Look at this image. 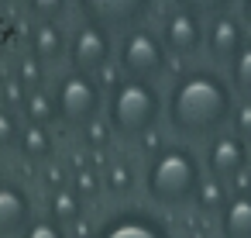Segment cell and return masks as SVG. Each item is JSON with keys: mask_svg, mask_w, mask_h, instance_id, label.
<instances>
[{"mask_svg": "<svg viewBox=\"0 0 251 238\" xmlns=\"http://www.w3.org/2000/svg\"><path fill=\"white\" fill-rule=\"evenodd\" d=\"M11 73H14V80L31 93V90H49L52 87V69L42 62V59H35L31 52H21L14 62H11Z\"/></svg>", "mask_w": 251, "mask_h": 238, "instance_id": "obj_17", "label": "cell"}, {"mask_svg": "<svg viewBox=\"0 0 251 238\" xmlns=\"http://www.w3.org/2000/svg\"><path fill=\"white\" fill-rule=\"evenodd\" d=\"M14 149H18L21 159L45 166L49 159H55V131L42 128V124H21V135H18Z\"/></svg>", "mask_w": 251, "mask_h": 238, "instance_id": "obj_15", "label": "cell"}, {"mask_svg": "<svg viewBox=\"0 0 251 238\" xmlns=\"http://www.w3.org/2000/svg\"><path fill=\"white\" fill-rule=\"evenodd\" d=\"M93 238H172V228L151 207L121 204L97 224Z\"/></svg>", "mask_w": 251, "mask_h": 238, "instance_id": "obj_9", "label": "cell"}, {"mask_svg": "<svg viewBox=\"0 0 251 238\" xmlns=\"http://www.w3.org/2000/svg\"><path fill=\"white\" fill-rule=\"evenodd\" d=\"M234 97H251V38L244 42V49L234 56V62L224 69Z\"/></svg>", "mask_w": 251, "mask_h": 238, "instance_id": "obj_21", "label": "cell"}, {"mask_svg": "<svg viewBox=\"0 0 251 238\" xmlns=\"http://www.w3.org/2000/svg\"><path fill=\"white\" fill-rule=\"evenodd\" d=\"M42 173H45V183H49V190L69 186V162H55V159H49V162L42 166Z\"/></svg>", "mask_w": 251, "mask_h": 238, "instance_id": "obj_29", "label": "cell"}, {"mask_svg": "<svg viewBox=\"0 0 251 238\" xmlns=\"http://www.w3.org/2000/svg\"><path fill=\"white\" fill-rule=\"evenodd\" d=\"M248 38H251V31H248V25L241 21L237 11H224V14L203 21V56L220 73L234 62V56L244 49Z\"/></svg>", "mask_w": 251, "mask_h": 238, "instance_id": "obj_10", "label": "cell"}, {"mask_svg": "<svg viewBox=\"0 0 251 238\" xmlns=\"http://www.w3.org/2000/svg\"><path fill=\"white\" fill-rule=\"evenodd\" d=\"M25 7L35 21H66L73 0H25Z\"/></svg>", "mask_w": 251, "mask_h": 238, "instance_id": "obj_24", "label": "cell"}, {"mask_svg": "<svg viewBox=\"0 0 251 238\" xmlns=\"http://www.w3.org/2000/svg\"><path fill=\"white\" fill-rule=\"evenodd\" d=\"M217 231L220 238H251V190H234L217 214Z\"/></svg>", "mask_w": 251, "mask_h": 238, "instance_id": "obj_14", "label": "cell"}, {"mask_svg": "<svg viewBox=\"0 0 251 238\" xmlns=\"http://www.w3.org/2000/svg\"><path fill=\"white\" fill-rule=\"evenodd\" d=\"M103 97V121L121 142H138L158 131L165 121V93L158 83L121 76Z\"/></svg>", "mask_w": 251, "mask_h": 238, "instance_id": "obj_3", "label": "cell"}, {"mask_svg": "<svg viewBox=\"0 0 251 238\" xmlns=\"http://www.w3.org/2000/svg\"><path fill=\"white\" fill-rule=\"evenodd\" d=\"M25 97H28V90L14 80V73H4V76H0V104H4L7 111H21Z\"/></svg>", "mask_w": 251, "mask_h": 238, "instance_id": "obj_27", "label": "cell"}, {"mask_svg": "<svg viewBox=\"0 0 251 238\" xmlns=\"http://www.w3.org/2000/svg\"><path fill=\"white\" fill-rule=\"evenodd\" d=\"M21 121L25 124H42V128H52L55 124V104H52V90H31L21 104Z\"/></svg>", "mask_w": 251, "mask_h": 238, "instance_id": "obj_19", "label": "cell"}, {"mask_svg": "<svg viewBox=\"0 0 251 238\" xmlns=\"http://www.w3.org/2000/svg\"><path fill=\"white\" fill-rule=\"evenodd\" d=\"M203 176H206L203 159L196 155L189 142H165L155 155L145 159L141 186L155 207L182 210V207H193Z\"/></svg>", "mask_w": 251, "mask_h": 238, "instance_id": "obj_2", "label": "cell"}, {"mask_svg": "<svg viewBox=\"0 0 251 238\" xmlns=\"http://www.w3.org/2000/svg\"><path fill=\"white\" fill-rule=\"evenodd\" d=\"M35 217V200L28 186L14 176H0V238H21Z\"/></svg>", "mask_w": 251, "mask_h": 238, "instance_id": "obj_12", "label": "cell"}, {"mask_svg": "<svg viewBox=\"0 0 251 238\" xmlns=\"http://www.w3.org/2000/svg\"><path fill=\"white\" fill-rule=\"evenodd\" d=\"M0 176H4V169H0Z\"/></svg>", "mask_w": 251, "mask_h": 238, "instance_id": "obj_31", "label": "cell"}, {"mask_svg": "<svg viewBox=\"0 0 251 238\" xmlns=\"http://www.w3.org/2000/svg\"><path fill=\"white\" fill-rule=\"evenodd\" d=\"M234 104L237 97L220 69L210 62H186L165 90V128L176 142H210L227 131Z\"/></svg>", "mask_w": 251, "mask_h": 238, "instance_id": "obj_1", "label": "cell"}, {"mask_svg": "<svg viewBox=\"0 0 251 238\" xmlns=\"http://www.w3.org/2000/svg\"><path fill=\"white\" fill-rule=\"evenodd\" d=\"M83 207H86V204L76 197V190H73V186L49 190V217H52L55 224H62V228L76 224V221L83 217Z\"/></svg>", "mask_w": 251, "mask_h": 238, "instance_id": "obj_18", "label": "cell"}, {"mask_svg": "<svg viewBox=\"0 0 251 238\" xmlns=\"http://www.w3.org/2000/svg\"><path fill=\"white\" fill-rule=\"evenodd\" d=\"M21 238H69V231L62 224H55L49 214H42V217H31V224L21 231Z\"/></svg>", "mask_w": 251, "mask_h": 238, "instance_id": "obj_28", "label": "cell"}, {"mask_svg": "<svg viewBox=\"0 0 251 238\" xmlns=\"http://www.w3.org/2000/svg\"><path fill=\"white\" fill-rule=\"evenodd\" d=\"M172 4L179 11H186V14H196L200 21H210V18L224 14V11H234L237 0H172Z\"/></svg>", "mask_w": 251, "mask_h": 238, "instance_id": "obj_23", "label": "cell"}, {"mask_svg": "<svg viewBox=\"0 0 251 238\" xmlns=\"http://www.w3.org/2000/svg\"><path fill=\"white\" fill-rule=\"evenodd\" d=\"M114 66L131 76V80H148L158 83L165 73H172V59L158 38V31L151 25H138L124 35H117V52H114Z\"/></svg>", "mask_w": 251, "mask_h": 238, "instance_id": "obj_5", "label": "cell"}, {"mask_svg": "<svg viewBox=\"0 0 251 238\" xmlns=\"http://www.w3.org/2000/svg\"><path fill=\"white\" fill-rule=\"evenodd\" d=\"M227 197H230V193H227V183H220V179H213V176H203L193 207H196L200 214H220L224 204H227Z\"/></svg>", "mask_w": 251, "mask_h": 238, "instance_id": "obj_22", "label": "cell"}, {"mask_svg": "<svg viewBox=\"0 0 251 238\" xmlns=\"http://www.w3.org/2000/svg\"><path fill=\"white\" fill-rule=\"evenodd\" d=\"M76 135H79V149L90 152L93 159H103V155L110 152V145H114V131H110V124H107L103 118L90 121V124L79 128ZM103 162H107V159H103ZM103 162H100V169H103Z\"/></svg>", "mask_w": 251, "mask_h": 238, "instance_id": "obj_20", "label": "cell"}, {"mask_svg": "<svg viewBox=\"0 0 251 238\" xmlns=\"http://www.w3.org/2000/svg\"><path fill=\"white\" fill-rule=\"evenodd\" d=\"M114 52H117V35H110L100 25L90 21H76L69 28V49H66V69L97 76L100 69L114 66Z\"/></svg>", "mask_w": 251, "mask_h": 238, "instance_id": "obj_6", "label": "cell"}, {"mask_svg": "<svg viewBox=\"0 0 251 238\" xmlns=\"http://www.w3.org/2000/svg\"><path fill=\"white\" fill-rule=\"evenodd\" d=\"M237 14H241V21H244L248 31H251V0H237Z\"/></svg>", "mask_w": 251, "mask_h": 238, "instance_id": "obj_30", "label": "cell"}, {"mask_svg": "<svg viewBox=\"0 0 251 238\" xmlns=\"http://www.w3.org/2000/svg\"><path fill=\"white\" fill-rule=\"evenodd\" d=\"M248 162H251V145L244 138H237L230 128L206 142V152H203V173L206 176H213L220 183H234L244 176Z\"/></svg>", "mask_w": 251, "mask_h": 238, "instance_id": "obj_11", "label": "cell"}, {"mask_svg": "<svg viewBox=\"0 0 251 238\" xmlns=\"http://www.w3.org/2000/svg\"><path fill=\"white\" fill-rule=\"evenodd\" d=\"M237 138H244L251 145V97H237L234 104V114H230V124H227Z\"/></svg>", "mask_w": 251, "mask_h": 238, "instance_id": "obj_26", "label": "cell"}, {"mask_svg": "<svg viewBox=\"0 0 251 238\" xmlns=\"http://www.w3.org/2000/svg\"><path fill=\"white\" fill-rule=\"evenodd\" d=\"M21 114L18 111H7L4 104H0V152H7L18 145V135H21Z\"/></svg>", "mask_w": 251, "mask_h": 238, "instance_id": "obj_25", "label": "cell"}, {"mask_svg": "<svg viewBox=\"0 0 251 238\" xmlns=\"http://www.w3.org/2000/svg\"><path fill=\"white\" fill-rule=\"evenodd\" d=\"M151 7H155V0H73V11L83 21L100 25L110 35H124L131 28L145 25Z\"/></svg>", "mask_w": 251, "mask_h": 238, "instance_id": "obj_8", "label": "cell"}, {"mask_svg": "<svg viewBox=\"0 0 251 238\" xmlns=\"http://www.w3.org/2000/svg\"><path fill=\"white\" fill-rule=\"evenodd\" d=\"M66 49H69V28L62 21H35L28 28V52L42 59L49 69L66 62Z\"/></svg>", "mask_w": 251, "mask_h": 238, "instance_id": "obj_13", "label": "cell"}, {"mask_svg": "<svg viewBox=\"0 0 251 238\" xmlns=\"http://www.w3.org/2000/svg\"><path fill=\"white\" fill-rule=\"evenodd\" d=\"M100 173H103V193H110V197L124 200L138 190V166L127 155H110Z\"/></svg>", "mask_w": 251, "mask_h": 238, "instance_id": "obj_16", "label": "cell"}, {"mask_svg": "<svg viewBox=\"0 0 251 238\" xmlns=\"http://www.w3.org/2000/svg\"><path fill=\"white\" fill-rule=\"evenodd\" d=\"M52 104H55V124L79 131L90 121L103 118V90L97 83V76L76 73V69H59V76H52Z\"/></svg>", "mask_w": 251, "mask_h": 238, "instance_id": "obj_4", "label": "cell"}, {"mask_svg": "<svg viewBox=\"0 0 251 238\" xmlns=\"http://www.w3.org/2000/svg\"><path fill=\"white\" fill-rule=\"evenodd\" d=\"M155 31H158V38L165 45L169 59L200 62V56H203V21L196 14H186L176 4H169L158 14V28Z\"/></svg>", "mask_w": 251, "mask_h": 238, "instance_id": "obj_7", "label": "cell"}]
</instances>
